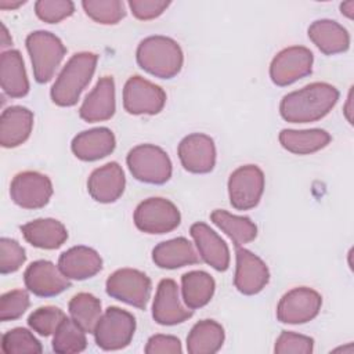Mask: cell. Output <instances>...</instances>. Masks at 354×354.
Returning <instances> with one entry per match:
<instances>
[{"instance_id":"obj_7","label":"cell","mask_w":354,"mask_h":354,"mask_svg":"<svg viewBox=\"0 0 354 354\" xmlns=\"http://www.w3.org/2000/svg\"><path fill=\"white\" fill-rule=\"evenodd\" d=\"M136 227L147 234H166L180 225L177 206L165 198H148L134 210Z\"/></svg>"},{"instance_id":"obj_31","label":"cell","mask_w":354,"mask_h":354,"mask_svg":"<svg viewBox=\"0 0 354 354\" xmlns=\"http://www.w3.org/2000/svg\"><path fill=\"white\" fill-rule=\"evenodd\" d=\"M210 218L232 241L235 248L252 242L257 235V227L249 217L235 216L225 210L216 209L212 212Z\"/></svg>"},{"instance_id":"obj_32","label":"cell","mask_w":354,"mask_h":354,"mask_svg":"<svg viewBox=\"0 0 354 354\" xmlns=\"http://www.w3.org/2000/svg\"><path fill=\"white\" fill-rule=\"evenodd\" d=\"M71 318L86 332L94 333V329L102 315L101 301L91 293H77L68 304Z\"/></svg>"},{"instance_id":"obj_46","label":"cell","mask_w":354,"mask_h":354,"mask_svg":"<svg viewBox=\"0 0 354 354\" xmlns=\"http://www.w3.org/2000/svg\"><path fill=\"white\" fill-rule=\"evenodd\" d=\"M351 90L348 93V98H347V105H346V109H344V113H346V118L350 123H353V118H351Z\"/></svg>"},{"instance_id":"obj_39","label":"cell","mask_w":354,"mask_h":354,"mask_svg":"<svg viewBox=\"0 0 354 354\" xmlns=\"http://www.w3.org/2000/svg\"><path fill=\"white\" fill-rule=\"evenodd\" d=\"M29 307V295L24 289H15L0 297V319L12 321L19 318Z\"/></svg>"},{"instance_id":"obj_10","label":"cell","mask_w":354,"mask_h":354,"mask_svg":"<svg viewBox=\"0 0 354 354\" xmlns=\"http://www.w3.org/2000/svg\"><path fill=\"white\" fill-rule=\"evenodd\" d=\"M322 306L321 295L306 286L286 292L277 307V318L283 324H306L314 319Z\"/></svg>"},{"instance_id":"obj_17","label":"cell","mask_w":354,"mask_h":354,"mask_svg":"<svg viewBox=\"0 0 354 354\" xmlns=\"http://www.w3.org/2000/svg\"><path fill=\"white\" fill-rule=\"evenodd\" d=\"M152 317L160 325H177L192 317V310L180 300L176 281L165 278L159 282L152 304Z\"/></svg>"},{"instance_id":"obj_1","label":"cell","mask_w":354,"mask_h":354,"mask_svg":"<svg viewBox=\"0 0 354 354\" xmlns=\"http://www.w3.org/2000/svg\"><path fill=\"white\" fill-rule=\"evenodd\" d=\"M337 100L339 91L335 86L315 82L286 94L279 104V112L290 123L315 122L326 116Z\"/></svg>"},{"instance_id":"obj_20","label":"cell","mask_w":354,"mask_h":354,"mask_svg":"<svg viewBox=\"0 0 354 354\" xmlns=\"http://www.w3.org/2000/svg\"><path fill=\"white\" fill-rule=\"evenodd\" d=\"M201 257L217 271H225L230 266L227 243L205 223H195L189 228Z\"/></svg>"},{"instance_id":"obj_5","label":"cell","mask_w":354,"mask_h":354,"mask_svg":"<svg viewBox=\"0 0 354 354\" xmlns=\"http://www.w3.org/2000/svg\"><path fill=\"white\" fill-rule=\"evenodd\" d=\"M134 178L148 184H165L171 177V162L167 153L152 144H141L130 149L126 158Z\"/></svg>"},{"instance_id":"obj_8","label":"cell","mask_w":354,"mask_h":354,"mask_svg":"<svg viewBox=\"0 0 354 354\" xmlns=\"http://www.w3.org/2000/svg\"><path fill=\"white\" fill-rule=\"evenodd\" d=\"M105 289L116 300L137 308H145L151 295V279L142 271L120 268L108 277Z\"/></svg>"},{"instance_id":"obj_30","label":"cell","mask_w":354,"mask_h":354,"mask_svg":"<svg viewBox=\"0 0 354 354\" xmlns=\"http://www.w3.org/2000/svg\"><path fill=\"white\" fill-rule=\"evenodd\" d=\"M214 279L205 271H189L181 277V292L188 308L195 310L206 306L214 293Z\"/></svg>"},{"instance_id":"obj_19","label":"cell","mask_w":354,"mask_h":354,"mask_svg":"<svg viewBox=\"0 0 354 354\" xmlns=\"http://www.w3.org/2000/svg\"><path fill=\"white\" fill-rule=\"evenodd\" d=\"M124 173L116 162H109L95 169L88 180L87 189L91 198L100 203H111L120 198L124 191Z\"/></svg>"},{"instance_id":"obj_29","label":"cell","mask_w":354,"mask_h":354,"mask_svg":"<svg viewBox=\"0 0 354 354\" xmlns=\"http://www.w3.org/2000/svg\"><path fill=\"white\" fill-rule=\"evenodd\" d=\"M224 343V329L213 319L196 322L187 336V350L191 354L217 353Z\"/></svg>"},{"instance_id":"obj_27","label":"cell","mask_w":354,"mask_h":354,"mask_svg":"<svg viewBox=\"0 0 354 354\" xmlns=\"http://www.w3.org/2000/svg\"><path fill=\"white\" fill-rule=\"evenodd\" d=\"M24 238L40 249H57L68 239L65 225L55 218H36L21 225Z\"/></svg>"},{"instance_id":"obj_3","label":"cell","mask_w":354,"mask_h":354,"mask_svg":"<svg viewBox=\"0 0 354 354\" xmlns=\"http://www.w3.org/2000/svg\"><path fill=\"white\" fill-rule=\"evenodd\" d=\"M136 58L144 71L160 79L174 77L184 61L178 43L166 36H149L141 40Z\"/></svg>"},{"instance_id":"obj_12","label":"cell","mask_w":354,"mask_h":354,"mask_svg":"<svg viewBox=\"0 0 354 354\" xmlns=\"http://www.w3.org/2000/svg\"><path fill=\"white\" fill-rule=\"evenodd\" d=\"M166 102L162 87L141 76H131L123 88V106L131 115L159 113Z\"/></svg>"},{"instance_id":"obj_14","label":"cell","mask_w":354,"mask_h":354,"mask_svg":"<svg viewBox=\"0 0 354 354\" xmlns=\"http://www.w3.org/2000/svg\"><path fill=\"white\" fill-rule=\"evenodd\" d=\"M24 281L28 290L40 297L57 296L71 286L69 278L48 260L30 263L24 272Z\"/></svg>"},{"instance_id":"obj_37","label":"cell","mask_w":354,"mask_h":354,"mask_svg":"<svg viewBox=\"0 0 354 354\" xmlns=\"http://www.w3.org/2000/svg\"><path fill=\"white\" fill-rule=\"evenodd\" d=\"M75 11V4L71 0H39L35 3L36 15L47 22L57 24Z\"/></svg>"},{"instance_id":"obj_4","label":"cell","mask_w":354,"mask_h":354,"mask_svg":"<svg viewBox=\"0 0 354 354\" xmlns=\"http://www.w3.org/2000/svg\"><path fill=\"white\" fill-rule=\"evenodd\" d=\"M26 48L36 82L46 83L51 80L66 53L59 37L47 30H35L26 37Z\"/></svg>"},{"instance_id":"obj_13","label":"cell","mask_w":354,"mask_h":354,"mask_svg":"<svg viewBox=\"0 0 354 354\" xmlns=\"http://www.w3.org/2000/svg\"><path fill=\"white\" fill-rule=\"evenodd\" d=\"M14 203L24 209H40L53 195V184L46 174L39 171H21L15 174L10 185Z\"/></svg>"},{"instance_id":"obj_38","label":"cell","mask_w":354,"mask_h":354,"mask_svg":"<svg viewBox=\"0 0 354 354\" xmlns=\"http://www.w3.org/2000/svg\"><path fill=\"white\" fill-rule=\"evenodd\" d=\"M25 249L11 238L0 239V271L1 274L15 272L25 263Z\"/></svg>"},{"instance_id":"obj_21","label":"cell","mask_w":354,"mask_h":354,"mask_svg":"<svg viewBox=\"0 0 354 354\" xmlns=\"http://www.w3.org/2000/svg\"><path fill=\"white\" fill-rule=\"evenodd\" d=\"M115 145L116 140L109 129L95 127L75 136L71 148L76 158L86 162H93L112 153Z\"/></svg>"},{"instance_id":"obj_36","label":"cell","mask_w":354,"mask_h":354,"mask_svg":"<svg viewBox=\"0 0 354 354\" xmlns=\"http://www.w3.org/2000/svg\"><path fill=\"white\" fill-rule=\"evenodd\" d=\"M66 318L65 313L53 306L39 307L36 308L28 318V325L30 329L37 332L41 336H50L53 335L57 328L61 325V322Z\"/></svg>"},{"instance_id":"obj_2","label":"cell","mask_w":354,"mask_h":354,"mask_svg":"<svg viewBox=\"0 0 354 354\" xmlns=\"http://www.w3.org/2000/svg\"><path fill=\"white\" fill-rule=\"evenodd\" d=\"M98 57L94 53H77L69 58L51 87V100L59 106L77 102L83 88L90 83Z\"/></svg>"},{"instance_id":"obj_41","label":"cell","mask_w":354,"mask_h":354,"mask_svg":"<svg viewBox=\"0 0 354 354\" xmlns=\"http://www.w3.org/2000/svg\"><path fill=\"white\" fill-rule=\"evenodd\" d=\"M131 14L141 21L153 19L163 14L170 6V1L165 0H130L129 3Z\"/></svg>"},{"instance_id":"obj_24","label":"cell","mask_w":354,"mask_h":354,"mask_svg":"<svg viewBox=\"0 0 354 354\" xmlns=\"http://www.w3.org/2000/svg\"><path fill=\"white\" fill-rule=\"evenodd\" d=\"M308 37L326 55L344 53L350 47L348 32L332 19L314 21L308 28Z\"/></svg>"},{"instance_id":"obj_16","label":"cell","mask_w":354,"mask_h":354,"mask_svg":"<svg viewBox=\"0 0 354 354\" xmlns=\"http://www.w3.org/2000/svg\"><path fill=\"white\" fill-rule=\"evenodd\" d=\"M270 279V271L266 263L245 248H236V266L234 285L243 295H256L261 292Z\"/></svg>"},{"instance_id":"obj_25","label":"cell","mask_w":354,"mask_h":354,"mask_svg":"<svg viewBox=\"0 0 354 354\" xmlns=\"http://www.w3.org/2000/svg\"><path fill=\"white\" fill-rule=\"evenodd\" d=\"M0 83L11 98H21L29 91V82L22 55L18 50L3 51L0 57Z\"/></svg>"},{"instance_id":"obj_42","label":"cell","mask_w":354,"mask_h":354,"mask_svg":"<svg viewBox=\"0 0 354 354\" xmlns=\"http://www.w3.org/2000/svg\"><path fill=\"white\" fill-rule=\"evenodd\" d=\"M181 351L180 340L170 335H153L148 339L145 346L147 354H176Z\"/></svg>"},{"instance_id":"obj_26","label":"cell","mask_w":354,"mask_h":354,"mask_svg":"<svg viewBox=\"0 0 354 354\" xmlns=\"http://www.w3.org/2000/svg\"><path fill=\"white\" fill-rule=\"evenodd\" d=\"M152 260L160 268L174 270L196 264L199 261V256L187 238L178 236L158 243L152 250Z\"/></svg>"},{"instance_id":"obj_44","label":"cell","mask_w":354,"mask_h":354,"mask_svg":"<svg viewBox=\"0 0 354 354\" xmlns=\"http://www.w3.org/2000/svg\"><path fill=\"white\" fill-rule=\"evenodd\" d=\"M25 4V0H18V1H11V0H0V8L1 10H14L18 8L19 6Z\"/></svg>"},{"instance_id":"obj_9","label":"cell","mask_w":354,"mask_h":354,"mask_svg":"<svg viewBox=\"0 0 354 354\" xmlns=\"http://www.w3.org/2000/svg\"><path fill=\"white\" fill-rule=\"evenodd\" d=\"M263 191L264 174L256 165L241 166L228 178L230 202L236 210H249L257 206Z\"/></svg>"},{"instance_id":"obj_18","label":"cell","mask_w":354,"mask_h":354,"mask_svg":"<svg viewBox=\"0 0 354 354\" xmlns=\"http://www.w3.org/2000/svg\"><path fill=\"white\" fill-rule=\"evenodd\" d=\"M115 108V82L111 76H104L86 95L79 108V116L88 123L102 122L113 116Z\"/></svg>"},{"instance_id":"obj_28","label":"cell","mask_w":354,"mask_h":354,"mask_svg":"<svg viewBox=\"0 0 354 354\" xmlns=\"http://www.w3.org/2000/svg\"><path fill=\"white\" fill-rule=\"evenodd\" d=\"M279 142L286 151L292 153L308 155L325 148L330 142V134L321 129H283L279 133Z\"/></svg>"},{"instance_id":"obj_43","label":"cell","mask_w":354,"mask_h":354,"mask_svg":"<svg viewBox=\"0 0 354 354\" xmlns=\"http://www.w3.org/2000/svg\"><path fill=\"white\" fill-rule=\"evenodd\" d=\"M340 10H342V14H344L347 18H353L354 15V1L350 0V1H344L340 4Z\"/></svg>"},{"instance_id":"obj_11","label":"cell","mask_w":354,"mask_h":354,"mask_svg":"<svg viewBox=\"0 0 354 354\" xmlns=\"http://www.w3.org/2000/svg\"><path fill=\"white\" fill-rule=\"evenodd\" d=\"M313 53L303 46H292L279 51L271 61L270 77L277 86H288L311 73Z\"/></svg>"},{"instance_id":"obj_23","label":"cell","mask_w":354,"mask_h":354,"mask_svg":"<svg viewBox=\"0 0 354 354\" xmlns=\"http://www.w3.org/2000/svg\"><path fill=\"white\" fill-rule=\"evenodd\" d=\"M33 127V113L25 106L14 105L3 111L0 116V144L14 148L28 140Z\"/></svg>"},{"instance_id":"obj_15","label":"cell","mask_w":354,"mask_h":354,"mask_svg":"<svg viewBox=\"0 0 354 354\" xmlns=\"http://www.w3.org/2000/svg\"><path fill=\"white\" fill-rule=\"evenodd\" d=\"M178 158L189 173L203 174L213 170L216 165L214 141L203 133H192L178 144Z\"/></svg>"},{"instance_id":"obj_34","label":"cell","mask_w":354,"mask_h":354,"mask_svg":"<svg viewBox=\"0 0 354 354\" xmlns=\"http://www.w3.org/2000/svg\"><path fill=\"white\" fill-rule=\"evenodd\" d=\"M86 14L98 24L113 25L124 15V3L120 0H84L82 1Z\"/></svg>"},{"instance_id":"obj_40","label":"cell","mask_w":354,"mask_h":354,"mask_svg":"<svg viewBox=\"0 0 354 354\" xmlns=\"http://www.w3.org/2000/svg\"><path fill=\"white\" fill-rule=\"evenodd\" d=\"M314 350V340L308 336L283 330L277 342L274 351L277 354H310Z\"/></svg>"},{"instance_id":"obj_22","label":"cell","mask_w":354,"mask_h":354,"mask_svg":"<svg viewBox=\"0 0 354 354\" xmlns=\"http://www.w3.org/2000/svg\"><path fill=\"white\" fill-rule=\"evenodd\" d=\"M58 267L66 278L83 281L101 271L102 259L88 246H73L59 256Z\"/></svg>"},{"instance_id":"obj_33","label":"cell","mask_w":354,"mask_h":354,"mask_svg":"<svg viewBox=\"0 0 354 354\" xmlns=\"http://www.w3.org/2000/svg\"><path fill=\"white\" fill-rule=\"evenodd\" d=\"M86 332L72 319L65 318L54 332L53 350L59 354L80 353L87 347Z\"/></svg>"},{"instance_id":"obj_45","label":"cell","mask_w":354,"mask_h":354,"mask_svg":"<svg viewBox=\"0 0 354 354\" xmlns=\"http://www.w3.org/2000/svg\"><path fill=\"white\" fill-rule=\"evenodd\" d=\"M11 43H12V40H11V37L8 35V30H7L6 25L1 24V40H0L1 50H4L7 46H11Z\"/></svg>"},{"instance_id":"obj_35","label":"cell","mask_w":354,"mask_h":354,"mask_svg":"<svg viewBox=\"0 0 354 354\" xmlns=\"http://www.w3.org/2000/svg\"><path fill=\"white\" fill-rule=\"evenodd\" d=\"M1 350L6 354L41 353L40 342L25 328H14L6 332L1 337Z\"/></svg>"},{"instance_id":"obj_6","label":"cell","mask_w":354,"mask_h":354,"mask_svg":"<svg viewBox=\"0 0 354 354\" xmlns=\"http://www.w3.org/2000/svg\"><path fill=\"white\" fill-rule=\"evenodd\" d=\"M134 330L133 314L119 307H108L94 329V339L102 350H120L130 344Z\"/></svg>"}]
</instances>
